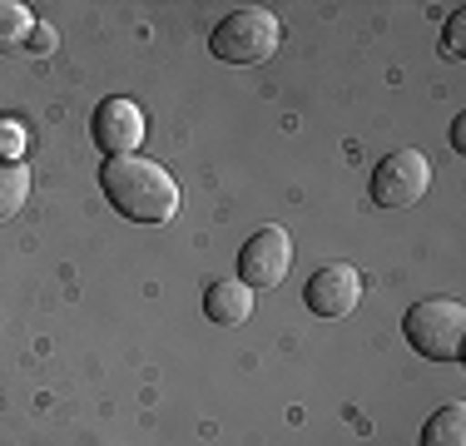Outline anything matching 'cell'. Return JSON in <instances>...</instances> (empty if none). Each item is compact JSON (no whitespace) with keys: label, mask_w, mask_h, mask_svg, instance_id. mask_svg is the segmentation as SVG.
<instances>
[{"label":"cell","mask_w":466,"mask_h":446,"mask_svg":"<svg viewBox=\"0 0 466 446\" xmlns=\"http://www.w3.org/2000/svg\"><path fill=\"white\" fill-rule=\"evenodd\" d=\"M99 188H105V198L119 214L135 223H169L179 214V184H174V174L154 159H139V154L105 159Z\"/></svg>","instance_id":"cell-1"},{"label":"cell","mask_w":466,"mask_h":446,"mask_svg":"<svg viewBox=\"0 0 466 446\" xmlns=\"http://www.w3.org/2000/svg\"><path fill=\"white\" fill-rule=\"evenodd\" d=\"M283 40V20L263 5H243V10H228L224 20L214 25L208 35V50L218 55L224 65H263Z\"/></svg>","instance_id":"cell-2"},{"label":"cell","mask_w":466,"mask_h":446,"mask_svg":"<svg viewBox=\"0 0 466 446\" xmlns=\"http://www.w3.org/2000/svg\"><path fill=\"white\" fill-rule=\"evenodd\" d=\"M402 332L421 357H431V362H457L461 338H466V308L457 298H421V303L407 308Z\"/></svg>","instance_id":"cell-3"},{"label":"cell","mask_w":466,"mask_h":446,"mask_svg":"<svg viewBox=\"0 0 466 446\" xmlns=\"http://www.w3.org/2000/svg\"><path fill=\"white\" fill-rule=\"evenodd\" d=\"M431 188V164L421 149H397L372 169V204L377 208H412Z\"/></svg>","instance_id":"cell-4"},{"label":"cell","mask_w":466,"mask_h":446,"mask_svg":"<svg viewBox=\"0 0 466 446\" xmlns=\"http://www.w3.org/2000/svg\"><path fill=\"white\" fill-rule=\"evenodd\" d=\"M288 268H293V238L279 228V223H268V228H258L248 243H243L238 253V283L243 288H279L288 278Z\"/></svg>","instance_id":"cell-5"},{"label":"cell","mask_w":466,"mask_h":446,"mask_svg":"<svg viewBox=\"0 0 466 446\" xmlns=\"http://www.w3.org/2000/svg\"><path fill=\"white\" fill-rule=\"evenodd\" d=\"M90 134H95V144L109 154V159H125V154H135L144 144V109L125 95L99 99V109L90 119Z\"/></svg>","instance_id":"cell-6"},{"label":"cell","mask_w":466,"mask_h":446,"mask_svg":"<svg viewBox=\"0 0 466 446\" xmlns=\"http://www.w3.org/2000/svg\"><path fill=\"white\" fill-rule=\"evenodd\" d=\"M303 303H308V312H318V318H348V312L362 303V273L352 263L318 268L303 288Z\"/></svg>","instance_id":"cell-7"},{"label":"cell","mask_w":466,"mask_h":446,"mask_svg":"<svg viewBox=\"0 0 466 446\" xmlns=\"http://www.w3.org/2000/svg\"><path fill=\"white\" fill-rule=\"evenodd\" d=\"M204 318L218 322V328H238V322L253 318V288H243L238 278H218L204 293Z\"/></svg>","instance_id":"cell-8"},{"label":"cell","mask_w":466,"mask_h":446,"mask_svg":"<svg viewBox=\"0 0 466 446\" xmlns=\"http://www.w3.org/2000/svg\"><path fill=\"white\" fill-rule=\"evenodd\" d=\"M25 198H30V169L20 159L15 164L0 159V223L15 218L20 208H25Z\"/></svg>","instance_id":"cell-9"},{"label":"cell","mask_w":466,"mask_h":446,"mask_svg":"<svg viewBox=\"0 0 466 446\" xmlns=\"http://www.w3.org/2000/svg\"><path fill=\"white\" fill-rule=\"evenodd\" d=\"M421 446H466V407H441L421 427Z\"/></svg>","instance_id":"cell-10"},{"label":"cell","mask_w":466,"mask_h":446,"mask_svg":"<svg viewBox=\"0 0 466 446\" xmlns=\"http://www.w3.org/2000/svg\"><path fill=\"white\" fill-rule=\"evenodd\" d=\"M30 30H35L30 5H20V0H0V55L20 50V45L30 40Z\"/></svg>","instance_id":"cell-11"},{"label":"cell","mask_w":466,"mask_h":446,"mask_svg":"<svg viewBox=\"0 0 466 446\" xmlns=\"http://www.w3.org/2000/svg\"><path fill=\"white\" fill-rule=\"evenodd\" d=\"M441 45H447L451 60H466V10H451L447 20V35H441Z\"/></svg>","instance_id":"cell-12"},{"label":"cell","mask_w":466,"mask_h":446,"mask_svg":"<svg viewBox=\"0 0 466 446\" xmlns=\"http://www.w3.org/2000/svg\"><path fill=\"white\" fill-rule=\"evenodd\" d=\"M20 144H25V134H20V125H15V119H0V154H5L10 164H15Z\"/></svg>","instance_id":"cell-13"},{"label":"cell","mask_w":466,"mask_h":446,"mask_svg":"<svg viewBox=\"0 0 466 446\" xmlns=\"http://www.w3.org/2000/svg\"><path fill=\"white\" fill-rule=\"evenodd\" d=\"M55 45H60L55 25H35V30H30V50H35V55H55Z\"/></svg>","instance_id":"cell-14"},{"label":"cell","mask_w":466,"mask_h":446,"mask_svg":"<svg viewBox=\"0 0 466 446\" xmlns=\"http://www.w3.org/2000/svg\"><path fill=\"white\" fill-rule=\"evenodd\" d=\"M451 144H457V149H466V119H457V125H451Z\"/></svg>","instance_id":"cell-15"}]
</instances>
